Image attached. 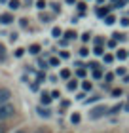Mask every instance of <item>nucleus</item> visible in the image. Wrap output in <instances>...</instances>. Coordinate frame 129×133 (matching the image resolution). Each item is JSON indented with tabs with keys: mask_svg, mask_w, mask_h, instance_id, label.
Returning <instances> with one entry per match:
<instances>
[{
	"mask_svg": "<svg viewBox=\"0 0 129 133\" xmlns=\"http://www.w3.org/2000/svg\"><path fill=\"white\" fill-rule=\"evenodd\" d=\"M106 110H108V108L106 107H104V105H101V107H97V108H93V110H91V114H89V116L91 118H101V116H104V114H106Z\"/></svg>",
	"mask_w": 129,
	"mask_h": 133,
	"instance_id": "2",
	"label": "nucleus"
},
{
	"mask_svg": "<svg viewBox=\"0 0 129 133\" xmlns=\"http://www.w3.org/2000/svg\"><path fill=\"white\" fill-rule=\"evenodd\" d=\"M82 86H84V89H85V91H87V89H91V82H84Z\"/></svg>",
	"mask_w": 129,
	"mask_h": 133,
	"instance_id": "27",
	"label": "nucleus"
},
{
	"mask_svg": "<svg viewBox=\"0 0 129 133\" xmlns=\"http://www.w3.org/2000/svg\"><path fill=\"white\" fill-rule=\"evenodd\" d=\"M95 55H103V46H95Z\"/></svg>",
	"mask_w": 129,
	"mask_h": 133,
	"instance_id": "18",
	"label": "nucleus"
},
{
	"mask_svg": "<svg viewBox=\"0 0 129 133\" xmlns=\"http://www.w3.org/2000/svg\"><path fill=\"white\" fill-rule=\"evenodd\" d=\"M125 57H127L125 50H118V59H125Z\"/></svg>",
	"mask_w": 129,
	"mask_h": 133,
	"instance_id": "15",
	"label": "nucleus"
},
{
	"mask_svg": "<svg viewBox=\"0 0 129 133\" xmlns=\"http://www.w3.org/2000/svg\"><path fill=\"white\" fill-rule=\"evenodd\" d=\"M19 6H21L19 0H10V8H11V10H17Z\"/></svg>",
	"mask_w": 129,
	"mask_h": 133,
	"instance_id": "10",
	"label": "nucleus"
},
{
	"mask_svg": "<svg viewBox=\"0 0 129 133\" xmlns=\"http://www.w3.org/2000/svg\"><path fill=\"white\" fill-rule=\"evenodd\" d=\"M97 2H99V4H103V2H104V0H97Z\"/></svg>",
	"mask_w": 129,
	"mask_h": 133,
	"instance_id": "37",
	"label": "nucleus"
},
{
	"mask_svg": "<svg viewBox=\"0 0 129 133\" xmlns=\"http://www.w3.org/2000/svg\"><path fill=\"white\" fill-rule=\"evenodd\" d=\"M93 78L95 80H99V78H103V70L97 66V69H93Z\"/></svg>",
	"mask_w": 129,
	"mask_h": 133,
	"instance_id": "7",
	"label": "nucleus"
},
{
	"mask_svg": "<svg viewBox=\"0 0 129 133\" xmlns=\"http://www.w3.org/2000/svg\"><path fill=\"white\" fill-rule=\"evenodd\" d=\"M106 14H108V8H99L97 10V15L99 17H106Z\"/></svg>",
	"mask_w": 129,
	"mask_h": 133,
	"instance_id": "9",
	"label": "nucleus"
},
{
	"mask_svg": "<svg viewBox=\"0 0 129 133\" xmlns=\"http://www.w3.org/2000/svg\"><path fill=\"white\" fill-rule=\"evenodd\" d=\"M36 133H50V129H46V128H40V129L36 131Z\"/></svg>",
	"mask_w": 129,
	"mask_h": 133,
	"instance_id": "34",
	"label": "nucleus"
},
{
	"mask_svg": "<svg viewBox=\"0 0 129 133\" xmlns=\"http://www.w3.org/2000/svg\"><path fill=\"white\" fill-rule=\"evenodd\" d=\"M112 59H114L112 55H104V63H112Z\"/></svg>",
	"mask_w": 129,
	"mask_h": 133,
	"instance_id": "28",
	"label": "nucleus"
},
{
	"mask_svg": "<svg viewBox=\"0 0 129 133\" xmlns=\"http://www.w3.org/2000/svg\"><path fill=\"white\" fill-rule=\"evenodd\" d=\"M116 44H118V40H116V38H114V40H110V42H108V46H110V48H116Z\"/></svg>",
	"mask_w": 129,
	"mask_h": 133,
	"instance_id": "29",
	"label": "nucleus"
},
{
	"mask_svg": "<svg viewBox=\"0 0 129 133\" xmlns=\"http://www.w3.org/2000/svg\"><path fill=\"white\" fill-rule=\"evenodd\" d=\"M69 105H70L69 101H63V103H61V110H65V108H69Z\"/></svg>",
	"mask_w": 129,
	"mask_h": 133,
	"instance_id": "25",
	"label": "nucleus"
},
{
	"mask_svg": "<svg viewBox=\"0 0 129 133\" xmlns=\"http://www.w3.org/2000/svg\"><path fill=\"white\" fill-rule=\"evenodd\" d=\"M36 112H38L42 118H47L51 114V110H47V108H44V107H38V110H36Z\"/></svg>",
	"mask_w": 129,
	"mask_h": 133,
	"instance_id": "6",
	"label": "nucleus"
},
{
	"mask_svg": "<svg viewBox=\"0 0 129 133\" xmlns=\"http://www.w3.org/2000/svg\"><path fill=\"white\" fill-rule=\"evenodd\" d=\"M70 122H72V124H80V114H78V112H74V114L70 116Z\"/></svg>",
	"mask_w": 129,
	"mask_h": 133,
	"instance_id": "11",
	"label": "nucleus"
},
{
	"mask_svg": "<svg viewBox=\"0 0 129 133\" xmlns=\"http://www.w3.org/2000/svg\"><path fill=\"white\" fill-rule=\"evenodd\" d=\"M69 76H70V70H69V69H63V70H61V78H65V80H66Z\"/></svg>",
	"mask_w": 129,
	"mask_h": 133,
	"instance_id": "13",
	"label": "nucleus"
},
{
	"mask_svg": "<svg viewBox=\"0 0 129 133\" xmlns=\"http://www.w3.org/2000/svg\"><path fill=\"white\" fill-rule=\"evenodd\" d=\"M104 78H106V82H112V80H114V74H112V72H108Z\"/></svg>",
	"mask_w": 129,
	"mask_h": 133,
	"instance_id": "26",
	"label": "nucleus"
},
{
	"mask_svg": "<svg viewBox=\"0 0 129 133\" xmlns=\"http://www.w3.org/2000/svg\"><path fill=\"white\" fill-rule=\"evenodd\" d=\"M125 2H129V0H125Z\"/></svg>",
	"mask_w": 129,
	"mask_h": 133,
	"instance_id": "39",
	"label": "nucleus"
},
{
	"mask_svg": "<svg viewBox=\"0 0 129 133\" xmlns=\"http://www.w3.org/2000/svg\"><path fill=\"white\" fill-rule=\"evenodd\" d=\"M66 36H69V40H72V38H76V32H74V31H69V32H66Z\"/></svg>",
	"mask_w": 129,
	"mask_h": 133,
	"instance_id": "23",
	"label": "nucleus"
},
{
	"mask_svg": "<svg viewBox=\"0 0 129 133\" xmlns=\"http://www.w3.org/2000/svg\"><path fill=\"white\" fill-rule=\"evenodd\" d=\"M11 21H13L11 14H4V15H0V23H4V25H10Z\"/></svg>",
	"mask_w": 129,
	"mask_h": 133,
	"instance_id": "4",
	"label": "nucleus"
},
{
	"mask_svg": "<svg viewBox=\"0 0 129 133\" xmlns=\"http://www.w3.org/2000/svg\"><path fill=\"white\" fill-rule=\"evenodd\" d=\"M120 23H121V27H129V19H127V17H124Z\"/></svg>",
	"mask_w": 129,
	"mask_h": 133,
	"instance_id": "22",
	"label": "nucleus"
},
{
	"mask_svg": "<svg viewBox=\"0 0 129 133\" xmlns=\"http://www.w3.org/2000/svg\"><path fill=\"white\" fill-rule=\"evenodd\" d=\"M15 114V108L10 105V103H6V105H0V120H6V118H11Z\"/></svg>",
	"mask_w": 129,
	"mask_h": 133,
	"instance_id": "1",
	"label": "nucleus"
},
{
	"mask_svg": "<svg viewBox=\"0 0 129 133\" xmlns=\"http://www.w3.org/2000/svg\"><path fill=\"white\" fill-rule=\"evenodd\" d=\"M15 133H25V131H15Z\"/></svg>",
	"mask_w": 129,
	"mask_h": 133,
	"instance_id": "38",
	"label": "nucleus"
},
{
	"mask_svg": "<svg viewBox=\"0 0 129 133\" xmlns=\"http://www.w3.org/2000/svg\"><path fill=\"white\" fill-rule=\"evenodd\" d=\"M36 8H38V10H44V8H46V0H38V2H36Z\"/></svg>",
	"mask_w": 129,
	"mask_h": 133,
	"instance_id": "14",
	"label": "nucleus"
},
{
	"mask_svg": "<svg viewBox=\"0 0 129 133\" xmlns=\"http://www.w3.org/2000/svg\"><path fill=\"white\" fill-rule=\"evenodd\" d=\"M51 95L50 93H47V91H44V93H42V105H50V103H51Z\"/></svg>",
	"mask_w": 129,
	"mask_h": 133,
	"instance_id": "5",
	"label": "nucleus"
},
{
	"mask_svg": "<svg viewBox=\"0 0 129 133\" xmlns=\"http://www.w3.org/2000/svg\"><path fill=\"white\" fill-rule=\"evenodd\" d=\"M59 55H61V57H63V59H69V51H61V53H59Z\"/></svg>",
	"mask_w": 129,
	"mask_h": 133,
	"instance_id": "30",
	"label": "nucleus"
},
{
	"mask_svg": "<svg viewBox=\"0 0 129 133\" xmlns=\"http://www.w3.org/2000/svg\"><path fill=\"white\" fill-rule=\"evenodd\" d=\"M114 21H116V17H114V15H106V17H104V23H106V25H112Z\"/></svg>",
	"mask_w": 129,
	"mask_h": 133,
	"instance_id": "12",
	"label": "nucleus"
},
{
	"mask_svg": "<svg viewBox=\"0 0 129 133\" xmlns=\"http://www.w3.org/2000/svg\"><path fill=\"white\" fill-rule=\"evenodd\" d=\"M23 51H25V50H15V57H21Z\"/></svg>",
	"mask_w": 129,
	"mask_h": 133,
	"instance_id": "32",
	"label": "nucleus"
},
{
	"mask_svg": "<svg viewBox=\"0 0 129 133\" xmlns=\"http://www.w3.org/2000/svg\"><path fill=\"white\" fill-rule=\"evenodd\" d=\"M53 36H61V29L59 27H53Z\"/></svg>",
	"mask_w": 129,
	"mask_h": 133,
	"instance_id": "24",
	"label": "nucleus"
},
{
	"mask_svg": "<svg viewBox=\"0 0 129 133\" xmlns=\"http://www.w3.org/2000/svg\"><path fill=\"white\" fill-rule=\"evenodd\" d=\"M10 97H11L10 89H6V88H0V105H6V103L10 101Z\"/></svg>",
	"mask_w": 129,
	"mask_h": 133,
	"instance_id": "3",
	"label": "nucleus"
},
{
	"mask_svg": "<svg viewBox=\"0 0 129 133\" xmlns=\"http://www.w3.org/2000/svg\"><path fill=\"white\" fill-rule=\"evenodd\" d=\"M87 53H89V50H87V48H82V50H80V55H82V57H85Z\"/></svg>",
	"mask_w": 129,
	"mask_h": 133,
	"instance_id": "20",
	"label": "nucleus"
},
{
	"mask_svg": "<svg viewBox=\"0 0 129 133\" xmlns=\"http://www.w3.org/2000/svg\"><path fill=\"white\" fill-rule=\"evenodd\" d=\"M0 133H6V128H4V125H0Z\"/></svg>",
	"mask_w": 129,
	"mask_h": 133,
	"instance_id": "36",
	"label": "nucleus"
},
{
	"mask_svg": "<svg viewBox=\"0 0 129 133\" xmlns=\"http://www.w3.org/2000/svg\"><path fill=\"white\" fill-rule=\"evenodd\" d=\"M78 76L84 78V76H85V70H84V69H78Z\"/></svg>",
	"mask_w": 129,
	"mask_h": 133,
	"instance_id": "33",
	"label": "nucleus"
},
{
	"mask_svg": "<svg viewBox=\"0 0 129 133\" xmlns=\"http://www.w3.org/2000/svg\"><path fill=\"white\" fill-rule=\"evenodd\" d=\"M29 51H30V53H32V55H36V53H38V51H40V46H38V44H32V46H30V48H29Z\"/></svg>",
	"mask_w": 129,
	"mask_h": 133,
	"instance_id": "8",
	"label": "nucleus"
},
{
	"mask_svg": "<svg viewBox=\"0 0 129 133\" xmlns=\"http://www.w3.org/2000/svg\"><path fill=\"white\" fill-rule=\"evenodd\" d=\"M112 95H116V97H118V95H121V89H118V88H116L114 91H112Z\"/></svg>",
	"mask_w": 129,
	"mask_h": 133,
	"instance_id": "31",
	"label": "nucleus"
},
{
	"mask_svg": "<svg viewBox=\"0 0 129 133\" xmlns=\"http://www.w3.org/2000/svg\"><path fill=\"white\" fill-rule=\"evenodd\" d=\"M82 40H84V42H87V40H89V34H87V32L82 34Z\"/></svg>",
	"mask_w": 129,
	"mask_h": 133,
	"instance_id": "35",
	"label": "nucleus"
},
{
	"mask_svg": "<svg viewBox=\"0 0 129 133\" xmlns=\"http://www.w3.org/2000/svg\"><path fill=\"white\" fill-rule=\"evenodd\" d=\"M76 86H78V84H76L74 80H72V82H69V86H66V88H69L70 91H74V89H76Z\"/></svg>",
	"mask_w": 129,
	"mask_h": 133,
	"instance_id": "16",
	"label": "nucleus"
},
{
	"mask_svg": "<svg viewBox=\"0 0 129 133\" xmlns=\"http://www.w3.org/2000/svg\"><path fill=\"white\" fill-rule=\"evenodd\" d=\"M51 8H53V11H55V14H59V11H61V6H59L57 2H53V4H51Z\"/></svg>",
	"mask_w": 129,
	"mask_h": 133,
	"instance_id": "17",
	"label": "nucleus"
},
{
	"mask_svg": "<svg viewBox=\"0 0 129 133\" xmlns=\"http://www.w3.org/2000/svg\"><path fill=\"white\" fill-rule=\"evenodd\" d=\"M50 65L57 66V65H59V59H57V57H51V59H50Z\"/></svg>",
	"mask_w": 129,
	"mask_h": 133,
	"instance_id": "19",
	"label": "nucleus"
},
{
	"mask_svg": "<svg viewBox=\"0 0 129 133\" xmlns=\"http://www.w3.org/2000/svg\"><path fill=\"white\" fill-rule=\"evenodd\" d=\"M78 10L82 11V14H85V4H84V2H80V4H78Z\"/></svg>",
	"mask_w": 129,
	"mask_h": 133,
	"instance_id": "21",
	"label": "nucleus"
}]
</instances>
